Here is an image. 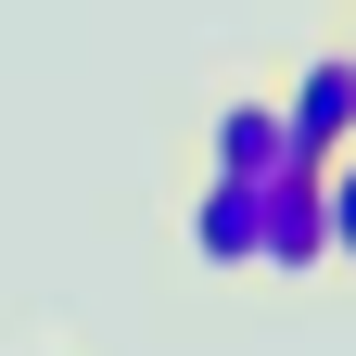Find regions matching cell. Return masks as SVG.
I'll return each instance as SVG.
<instances>
[{
    "label": "cell",
    "instance_id": "obj_1",
    "mask_svg": "<svg viewBox=\"0 0 356 356\" xmlns=\"http://www.w3.org/2000/svg\"><path fill=\"white\" fill-rule=\"evenodd\" d=\"M254 267H280V280L331 267V204H318V153H293L280 178H267V242H254Z\"/></svg>",
    "mask_w": 356,
    "mask_h": 356
},
{
    "label": "cell",
    "instance_id": "obj_2",
    "mask_svg": "<svg viewBox=\"0 0 356 356\" xmlns=\"http://www.w3.org/2000/svg\"><path fill=\"white\" fill-rule=\"evenodd\" d=\"M280 115H293V153H343L356 140V51H343V38H331V51H305L293 64V89H280Z\"/></svg>",
    "mask_w": 356,
    "mask_h": 356
},
{
    "label": "cell",
    "instance_id": "obj_3",
    "mask_svg": "<svg viewBox=\"0 0 356 356\" xmlns=\"http://www.w3.org/2000/svg\"><path fill=\"white\" fill-rule=\"evenodd\" d=\"M254 242H267V178L204 165V191H191V254H204V267H254Z\"/></svg>",
    "mask_w": 356,
    "mask_h": 356
},
{
    "label": "cell",
    "instance_id": "obj_4",
    "mask_svg": "<svg viewBox=\"0 0 356 356\" xmlns=\"http://www.w3.org/2000/svg\"><path fill=\"white\" fill-rule=\"evenodd\" d=\"M204 165H229V178H280V165H293V115H280V89H242V102H216Z\"/></svg>",
    "mask_w": 356,
    "mask_h": 356
},
{
    "label": "cell",
    "instance_id": "obj_5",
    "mask_svg": "<svg viewBox=\"0 0 356 356\" xmlns=\"http://www.w3.org/2000/svg\"><path fill=\"white\" fill-rule=\"evenodd\" d=\"M318 204H331V267H356V140L318 165Z\"/></svg>",
    "mask_w": 356,
    "mask_h": 356
}]
</instances>
